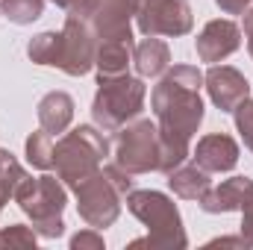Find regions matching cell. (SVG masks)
I'll return each instance as SVG.
<instances>
[{
  "instance_id": "cell-1",
  "label": "cell",
  "mask_w": 253,
  "mask_h": 250,
  "mask_svg": "<svg viewBox=\"0 0 253 250\" xmlns=\"http://www.w3.org/2000/svg\"><path fill=\"white\" fill-rule=\"evenodd\" d=\"M203 74L194 65H174L153 85L150 106L159 121V171L171 174L189 159L191 135L203 124Z\"/></svg>"
},
{
  "instance_id": "cell-2",
  "label": "cell",
  "mask_w": 253,
  "mask_h": 250,
  "mask_svg": "<svg viewBox=\"0 0 253 250\" xmlns=\"http://www.w3.org/2000/svg\"><path fill=\"white\" fill-rule=\"evenodd\" d=\"M126 209L147 227L144 239L129 242V248H150V250H186L189 236L183 227V215L177 203L153 188H132L126 194Z\"/></svg>"
},
{
  "instance_id": "cell-3",
  "label": "cell",
  "mask_w": 253,
  "mask_h": 250,
  "mask_svg": "<svg viewBox=\"0 0 253 250\" xmlns=\"http://www.w3.org/2000/svg\"><path fill=\"white\" fill-rule=\"evenodd\" d=\"M103 156H109V141L103 135V129L94 124H80L77 129L65 132L53 147V168L56 177L68 188H74L80 180L91 177L94 171H100Z\"/></svg>"
},
{
  "instance_id": "cell-4",
  "label": "cell",
  "mask_w": 253,
  "mask_h": 250,
  "mask_svg": "<svg viewBox=\"0 0 253 250\" xmlns=\"http://www.w3.org/2000/svg\"><path fill=\"white\" fill-rule=\"evenodd\" d=\"M147 85L141 77H97V91L91 100V118L103 132H118L124 124L135 121L144 109Z\"/></svg>"
},
{
  "instance_id": "cell-5",
  "label": "cell",
  "mask_w": 253,
  "mask_h": 250,
  "mask_svg": "<svg viewBox=\"0 0 253 250\" xmlns=\"http://www.w3.org/2000/svg\"><path fill=\"white\" fill-rule=\"evenodd\" d=\"M15 203L21 206V212L33 221L36 236L42 239H59L65 233V203H68V191L65 183L44 174V177H27L18 191H15Z\"/></svg>"
},
{
  "instance_id": "cell-6",
  "label": "cell",
  "mask_w": 253,
  "mask_h": 250,
  "mask_svg": "<svg viewBox=\"0 0 253 250\" xmlns=\"http://www.w3.org/2000/svg\"><path fill=\"white\" fill-rule=\"evenodd\" d=\"M115 162L135 174L159 171V126L150 118H135L115 132Z\"/></svg>"
},
{
  "instance_id": "cell-7",
  "label": "cell",
  "mask_w": 253,
  "mask_h": 250,
  "mask_svg": "<svg viewBox=\"0 0 253 250\" xmlns=\"http://www.w3.org/2000/svg\"><path fill=\"white\" fill-rule=\"evenodd\" d=\"M74 197H77V212L80 218L94 227V230H103V227H112L121 215V200H124V191L115 186L106 171H94L91 177L80 180L74 186Z\"/></svg>"
},
{
  "instance_id": "cell-8",
  "label": "cell",
  "mask_w": 253,
  "mask_h": 250,
  "mask_svg": "<svg viewBox=\"0 0 253 250\" xmlns=\"http://www.w3.org/2000/svg\"><path fill=\"white\" fill-rule=\"evenodd\" d=\"M144 36H189L194 27L189 0H141L135 12Z\"/></svg>"
},
{
  "instance_id": "cell-9",
  "label": "cell",
  "mask_w": 253,
  "mask_h": 250,
  "mask_svg": "<svg viewBox=\"0 0 253 250\" xmlns=\"http://www.w3.org/2000/svg\"><path fill=\"white\" fill-rule=\"evenodd\" d=\"M97 36L83 15H68L62 27V50H59V71L68 77H83L94 68Z\"/></svg>"
},
{
  "instance_id": "cell-10",
  "label": "cell",
  "mask_w": 253,
  "mask_h": 250,
  "mask_svg": "<svg viewBox=\"0 0 253 250\" xmlns=\"http://www.w3.org/2000/svg\"><path fill=\"white\" fill-rule=\"evenodd\" d=\"M138 3L141 0H91L85 15L94 36H97V44L100 42H124L132 44V27L129 21L135 18L138 12Z\"/></svg>"
},
{
  "instance_id": "cell-11",
  "label": "cell",
  "mask_w": 253,
  "mask_h": 250,
  "mask_svg": "<svg viewBox=\"0 0 253 250\" xmlns=\"http://www.w3.org/2000/svg\"><path fill=\"white\" fill-rule=\"evenodd\" d=\"M203 85L209 91V100L221 109V112H233L242 100L251 97V83L248 77L233 68V65H212L203 74Z\"/></svg>"
},
{
  "instance_id": "cell-12",
  "label": "cell",
  "mask_w": 253,
  "mask_h": 250,
  "mask_svg": "<svg viewBox=\"0 0 253 250\" xmlns=\"http://www.w3.org/2000/svg\"><path fill=\"white\" fill-rule=\"evenodd\" d=\"M239 47H242V27H239L236 21H230V18H215V21H209V24L200 30L197 42H194L197 59H200V62H209V65L233 56Z\"/></svg>"
},
{
  "instance_id": "cell-13",
  "label": "cell",
  "mask_w": 253,
  "mask_h": 250,
  "mask_svg": "<svg viewBox=\"0 0 253 250\" xmlns=\"http://www.w3.org/2000/svg\"><path fill=\"white\" fill-rule=\"evenodd\" d=\"M191 159H194V165H200L209 174H224L239 165V144L227 132H209L197 141Z\"/></svg>"
},
{
  "instance_id": "cell-14",
  "label": "cell",
  "mask_w": 253,
  "mask_h": 250,
  "mask_svg": "<svg viewBox=\"0 0 253 250\" xmlns=\"http://www.w3.org/2000/svg\"><path fill=\"white\" fill-rule=\"evenodd\" d=\"M251 177H230V180H224L221 186H212L197 203H200V209L203 212H209V215H224V212H239L242 209V200H245V194H248V188H251Z\"/></svg>"
},
{
  "instance_id": "cell-15",
  "label": "cell",
  "mask_w": 253,
  "mask_h": 250,
  "mask_svg": "<svg viewBox=\"0 0 253 250\" xmlns=\"http://www.w3.org/2000/svg\"><path fill=\"white\" fill-rule=\"evenodd\" d=\"M36 115H39V124L42 129H47L50 135L65 132L71 121H74V97L68 91H47L39 106H36Z\"/></svg>"
},
{
  "instance_id": "cell-16",
  "label": "cell",
  "mask_w": 253,
  "mask_h": 250,
  "mask_svg": "<svg viewBox=\"0 0 253 250\" xmlns=\"http://www.w3.org/2000/svg\"><path fill=\"white\" fill-rule=\"evenodd\" d=\"M132 65H135V71H138L141 80H147V77H162V74L171 68V50H168V44H165L162 39L147 36L141 44L132 47Z\"/></svg>"
},
{
  "instance_id": "cell-17",
  "label": "cell",
  "mask_w": 253,
  "mask_h": 250,
  "mask_svg": "<svg viewBox=\"0 0 253 250\" xmlns=\"http://www.w3.org/2000/svg\"><path fill=\"white\" fill-rule=\"evenodd\" d=\"M168 186H171V191L177 197H183V200H200L212 188V180H209V171H203L200 165H194V162L186 165L183 162L180 168H174L168 174Z\"/></svg>"
},
{
  "instance_id": "cell-18",
  "label": "cell",
  "mask_w": 253,
  "mask_h": 250,
  "mask_svg": "<svg viewBox=\"0 0 253 250\" xmlns=\"http://www.w3.org/2000/svg\"><path fill=\"white\" fill-rule=\"evenodd\" d=\"M132 47L124 42H100L97 53H94V71L97 77H121L132 62Z\"/></svg>"
},
{
  "instance_id": "cell-19",
  "label": "cell",
  "mask_w": 253,
  "mask_h": 250,
  "mask_svg": "<svg viewBox=\"0 0 253 250\" xmlns=\"http://www.w3.org/2000/svg\"><path fill=\"white\" fill-rule=\"evenodd\" d=\"M59 50H62V33H56V30L39 33L27 44V56L44 68H59Z\"/></svg>"
},
{
  "instance_id": "cell-20",
  "label": "cell",
  "mask_w": 253,
  "mask_h": 250,
  "mask_svg": "<svg viewBox=\"0 0 253 250\" xmlns=\"http://www.w3.org/2000/svg\"><path fill=\"white\" fill-rule=\"evenodd\" d=\"M30 174L21 168V162L9 150H0V206H6L9 200H15V191H18V186Z\"/></svg>"
},
{
  "instance_id": "cell-21",
  "label": "cell",
  "mask_w": 253,
  "mask_h": 250,
  "mask_svg": "<svg viewBox=\"0 0 253 250\" xmlns=\"http://www.w3.org/2000/svg\"><path fill=\"white\" fill-rule=\"evenodd\" d=\"M27 162L33 168H42V171H50L53 168V135L47 129H36L27 135Z\"/></svg>"
},
{
  "instance_id": "cell-22",
  "label": "cell",
  "mask_w": 253,
  "mask_h": 250,
  "mask_svg": "<svg viewBox=\"0 0 253 250\" xmlns=\"http://www.w3.org/2000/svg\"><path fill=\"white\" fill-rule=\"evenodd\" d=\"M42 12H44V0H0V15L18 27L39 21Z\"/></svg>"
},
{
  "instance_id": "cell-23",
  "label": "cell",
  "mask_w": 253,
  "mask_h": 250,
  "mask_svg": "<svg viewBox=\"0 0 253 250\" xmlns=\"http://www.w3.org/2000/svg\"><path fill=\"white\" fill-rule=\"evenodd\" d=\"M0 248H36V230L24 227V224H12L0 230Z\"/></svg>"
},
{
  "instance_id": "cell-24",
  "label": "cell",
  "mask_w": 253,
  "mask_h": 250,
  "mask_svg": "<svg viewBox=\"0 0 253 250\" xmlns=\"http://www.w3.org/2000/svg\"><path fill=\"white\" fill-rule=\"evenodd\" d=\"M233 118H236V129H239V135L245 138V147L253 153V97L242 100V103L233 109Z\"/></svg>"
},
{
  "instance_id": "cell-25",
  "label": "cell",
  "mask_w": 253,
  "mask_h": 250,
  "mask_svg": "<svg viewBox=\"0 0 253 250\" xmlns=\"http://www.w3.org/2000/svg\"><path fill=\"white\" fill-rule=\"evenodd\" d=\"M103 248H106V242H103L100 230H94V227H88V230H83L71 239V250H103Z\"/></svg>"
},
{
  "instance_id": "cell-26",
  "label": "cell",
  "mask_w": 253,
  "mask_h": 250,
  "mask_svg": "<svg viewBox=\"0 0 253 250\" xmlns=\"http://www.w3.org/2000/svg\"><path fill=\"white\" fill-rule=\"evenodd\" d=\"M242 236H245V242L253 248V183L248 188V194H245V200H242Z\"/></svg>"
},
{
  "instance_id": "cell-27",
  "label": "cell",
  "mask_w": 253,
  "mask_h": 250,
  "mask_svg": "<svg viewBox=\"0 0 253 250\" xmlns=\"http://www.w3.org/2000/svg\"><path fill=\"white\" fill-rule=\"evenodd\" d=\"M253 0H215V6L224 12V15H245L251 9Z\"/></svg>"
},
{
  "instance_id": "cell-28",
  "label": "cell",
  "mask_w": 253,
  "mask_h": 250,
  "mask_svg": "<svg viewBox=\"0 0 253 250\" xmlns=\"http://www.w3.org/2000/svg\"><path fill=\"white\" fill-rule=\"evenodd\" d=\"M206 248H239V250H245V248H251V245L245 242V236H221V239H212Z\"/></svg>"
},
{
  "instance_id": "cell-29",
  "label": "cell",
  "mask_w": 253,
  "mask_h": 250,
  "mask_svg": "<svg viewBox=\"0 0 253 250\" xmlns=\"http://www.w3.org/2000/svg\"><path fill=\"white\" fill-rule=\"evenodd\" d=\"M50 3H56V6L65 9L68 15H85V9H88L91 0H50Z\"/></svg>"
},
{
  "instance_id": "cell-30",
  "label": "cell",
  "mask_w": 253,
  "mask_h": 250,
  "mask_svg": "<svg viewBox=\"0 0 253 250\" xmlns=\"http://www.w3.org/2000/svg\"><path fill=\"white\" fill-rule=\"evenodd\" d=\"M245 39H248V53L253 59V6L245 12Z\"/></svg>"
}]
</instances>
